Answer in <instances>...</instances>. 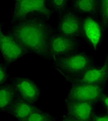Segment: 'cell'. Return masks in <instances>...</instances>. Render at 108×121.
Here are the masks:
<instances>
[{
    "mask_svg": "<svg viewBox=\"0 0 108 121\" xmlns=\"http://www.w3.org/2000/svg\"><path fill=\"white\" fill-rule=\"evenodd\" d=\"M1 23L4 31L31 54L50 61L49 45L55 28L49 19L40 15H31Z\"/></svg>",
    "mask_w": 108,
    "mask_h": 121,
    "instance_id": "6da1fadb",
    "label": "cell"
},
{
    "mask_svg": "<svg viewBox=\"0 0 108 121\" xmlns=\"http://www.w3.org/2000/svg\"><path fill=\"white\" fill-rule=\"evenodd\" d=\"M52 67L69 84L73 79L96 65V59L86 51L80 50L70 56L54 60Z\"/></svg>",
    "mask_w": 108,
    "mask_h": 121,
    "instance_id": "7a4b0ae2",
    "label": "cell"
},
{
    "mask_svg": "<svg viewBox=\"0 0 108 121\" xmlns=\"http://www.w3.org/2000/svg\"><path fill=\"white\" fill-rule=\"evenodd\" d=\"M82 40L94 53L100 49L105 41L106 30L96 17L82 16Z\"/></svg>",
    "mask_w": 108,
    "mask_h": 121,
    "instance_id": "3957f363",
    "label": "cell"
},
{
    "mask_svg": "<svg viewBox=\"0 0 108 121\" xmlns=\"http://www.w3.org/2000/svg\"><path fill=\"white\" fill-rule=\"evenodd\" d=\"M106 91V85L69 84V90L64 94V102L81 101L98 105L102 95Z\"/></svg>",
    "mask_w": 108,
    "mask_h": 121,
    "instance_id": "277c9868",
    "label": "cell"
},
{
    "mask_svg": "<svg viewBox=\"0 0 108 121\" xmlns=\"http://www.w3.org/2000/svg\"><path fill=\"white\" fill-rule=\"evenodd\" d=\"M30 54L27 49L4 31L0 22V56L2 62L9 67Z\"/></svg>",
    "mask_w": 108,
    "mask_h": 121,
    "instance_id": "5b68a950",
    "label": "cell"
},
{
    "mask_svg": "<svg viewBox=\"0 0 108 121\" xmlns=\"http://www.w3.org/2000/svg\"><path fill=\"white\" fill-rule=\"evenodd\" d=\"M54 13L50 9L47 0H16L10 20H19L31 15H40L50 20Z\"/></svg>",
    "mask_w": 108,
    "mask_h": 121,
    "instance_id": "8992f818",
    "label": "cell"
},
{
    "mask_svg": "<svg viewBox=\"0 0 108 121\" xmlns=\"http://www.w3.org/2000/svg\"><path fill=\"white\" fill-rule=\"evenodd\" d=\"M55 28L56 32L64 37L83 41L82 16L70 8L58 15V23Z\"/></svg>",
    "mask_w": 108,
    "mask_h": 121,
    "instance_id": "52a82bcc",
    "label": "cell"
},
{
    "mask_svg": "<svg viewBox=\"0 0 108 121\" xmlns=\"http://www.w3.org/2000/svg\"><path fill=\"white\" fill-rule=\"evenodd\" d=\"M83 45V41L73 39L64 37L56 32L51 37L49 45V53L50 61L62 58L81 50Z\"/></svg>",
    "mask_w": 108,
    "mask_h": 121,
    "instance_id": "ba28073f",
    "label": "cell"
},
{
    "mask_svg": "<svg viewBox=\"0 0 108 121\" xmlns=\"http://www.w3.org/2000/svg\"><path fill=\"white\" fill-rule=\"evenodd\" d=\"M108 82V48L104 54V60L101 64L91 67L82 74L73 79L69 84H89L107 85Z\"/></svg>",
    "mask_w": 108,
    "mask_h": 121,
    "instance_id": "9c48e42d",
    "label": "cell"
},
{
    "mask_svg": "<svg viewBox=\"0 0 108 121\" xmlns=\"http://www.w3.org/2000/svg\"><path fill=\"white\" fill-rule=\"evenodd\" d=\"M18 96L37 104L41 98V90L39 85L33 79L28 77H13L10 80Z\"/></svg>",
    "mask_w": 108,
    "mask_h": 121,
    "instance_id": "30bf717a",
    "label": "cell"
},
{
    "mask_svg": "<svg viewBox=\"0 0 108 121\" xmlns=\"http://www.w3.org/2000/svg\"><path fill=\"white\" fill-rule=\"evenodd\" d=\"M97 104L81 101H65L64 113L81 121H91L97 112Z\"/></svg>",
    "mask_w": 108,
    "mask_h": 121,
    "instance_id": "8fae6325",
    "label": "cell"
},
{
    "mask_svg": "<svg viewBox=\"0 0 108 121\" xmlns=\"http://www.w3.org/2000/svg\"><path fill=\"white\" fill-rule=\"evenodd\" d=\"M39 107L37 104L31 103L18 96L9 113L16 121H24Z\"/></svg>",
    "mask_w": 108,
    "mask_h": 121,
    "instance_id": "7c38bea8",
    "label": "cell"
},
{
    "mask_svg": "<svg viewBox=\"0 0 108 121\" xmlns=\"http://www.w3.org/2000/svg\"><path fill=\"white\" fill-rule=\"evenodd\" d=\"M99 0H70V9L81 16L99 17Z\"/></svg>",
    "mask_w": 108,
    "mask_h": 121,
    "instance_id": "4fadbf2b",
    "label": "cell"
},
{
    "mask_svg": "<svg viewBox=\"0 0 108 121\" xmlns=\"http://www.w3.org/2000/svg\"><path fill=\"white\" fill-rule=\"evenodd\" d=\"M18 95L10 81L0 86V113H9Z\"/></svg>",
    "mask_w": 108,
    "mask_h": 121,
    "instance_id": "5bb4252c",
    "label": "cell"
},
{
    "mask_svg": "<svg viewBox=\"0 0 108 121\" xmlns=\"http://www.w3.org/2000/svg\"><path fill=\"white\" fill-rule=\"evenodd\" d=\"M56 118L52 113L39 107L24 121H55Z\"/></svg>",
    "mask_w": 108,
    "mask_h": 121,
    "instance_id": "9a60e30c",
    "label": "cell"
},
{
    "mask_svg": "<svg viewBox=\"0 0 108 121\" xmlns=\"http://www.w3.org/2000/svg\"><path fill=\"white\" fill-rule=\"evenodd\" d=\"M48 5L54 13L60 15L70 8V0H47Z\"/></svg>",
    "mask_w": 108,
    "mask_h": 121,
    "instance_id": "2e32d148",
    "label": "cell"
},
{
    "mask_svg": "<svg viewBox=\"0 0 108 121\" xmlns=\"http://www.w3.org/2000/svg\"><path fill=\"white\" fill-rule=\"evenodd\" d=\"M99 20L108 31V0H99Z\"/></svg>",
    "mask_w": 108,
    "mask_h": 121,
    "instance_id": "e0dca14e",
    "label": "cell"
},
{
    "mask_svg": "<svg viewBox=\"0 0 108 121\" xmlns=\"http://www.w3.org/2000/svg\"><path fill=\"white\" fill-rule=\"evenodd\" d=\"M13 76L9 72V66L0 62V86L10 82Z\"/></svg>",
    "mask_w": 108,
    "mask_h": 121,
    "instance_id": "ac0fdd59",
    "label": "cell"
},
{
    "mask_svg": "<svg viewBox=\"0 0 108 121\" xmlns=\"http://www.w3.org/2000/svg\"><path fill=\"white\" fill-rule=\"evenodd\" d=\"M91 121H108V113L103 110L97 111Z\"/></svg>",
    "mask_w": 108,
    "mask_h": 121,
    "instance_id": "d6986e66",
    "label": "cell"
},
{
    "mask_svg": "<svg viewBox=\"0 0 108 121\" xmlns=\"http://www.w3.org/2000/svg\"><path fill=\"white\" fill-rule=\"evenodd\" d=\"M99 104L100 106L101 110L108 113V91H105L102 95Z\"/></svg>",
    "mask_w": 108,
    "mask_h": 121,
    "instance_id": "ffe728a7",
    "label": "cell"
},
{
    "mask_svg": "<svg viewBox=\"0 0 108 121\" xmlns=\"http://www.w3.org/2000/svg\"><path fill=\"white\" fill-rule=\"evenodd\" d=\"M60 121H81L76 119H74L72 117L69 116L68 115H67L66 113H63L60 118Z\"/></svg>",
    "mask_w": 108,
    "mask_h": 121,
    "instance_id": "44dd1931",
    "label": "cell"
}]
</instances>
